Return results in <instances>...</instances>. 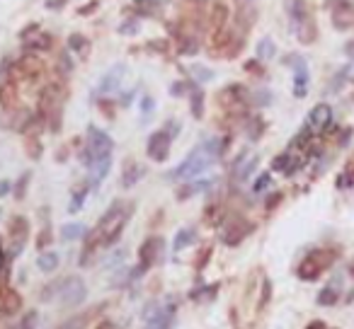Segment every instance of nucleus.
Instances as JSON below:
<instances>
[{
	"label": "nucleus",
	"instance_id": "f257e3e1",
	"mask_svg": "<svg viewBox=\"0 0 354 329\" xmlns=\"http://www.w3.org/2000/svg\"><path fill=\"white\" fill-rule=\"evenodd\" d=\"M131 203H124V201H114L110 208H107V213L100 218L97 223V230H95L90 240L95 242H100V245H107V247H112L114 242L119 240L121 235V230H124V225H126V220L131 216Z\"/></svg>",
	"mask_w": 354,
	"mask_h": 329
},
{
	"label": "nucleus",
	"instance_id": "f03ea898",
	"mask_svg": "<svg viewBox=\"0 0 354 329\" xmlns=\"http://www.w3.org/2000/svg\"><path fill=\"white\" fill-rule=\"evenodd\" d=\"M112 138L102 131V128H95L90 126L88 128V148L83 150V163L90 164L95 163V160H102V158H112Z\"/></svg>",
	"mask_w": 354,
	"mask_h": 329
},
{
	"label": "nucleus",
	"instance_id": "7ed1b4c3",
	"mask_svg": "<svg viewBox=\"0 0 354 329\" xmlns=\"http://www.w3.org/2000/svg\"><path fill=\"white\" fill-rule=\"evenodd\" d=\"M211 163H214V160L206 155L204 146L194 148V150H192V153L185 158V163L180 164L175 172H170L168 177H170V179H192V177H199V174H202V172H204V169Z\"/></svg>",
	"mask_w": 354,
	"mask_h": 329
},
{
	"label": "nucleus",
	"instance_id": "20e7f679",
	"mask_svg": "<svg viewBox=\"0 0 354 329\" xmlns=\"http://www.w3.org/2000/svg\"><path fill=\"white\" fill-rule=\"evenodd\" d=\"M335 259V252H328V249H318L311 252L301 264H298V278L301 281H316L318 276L325 271V266H330Z\"/></svg>",
	"mask_w": 354,
	"mask_h": 329
},
{
	"label": "nucleus",
	"instance_id": "39448f33",
	"mask_svg": "<svg viewBox=\"0 0 354 329\" xmlns=\"http://www.w3.org/2000/svg\"><path fill=\"white\" fill-rule=\"evenodd\" d=\"M58 298H61V305L73 308V305H80V303L88 298V288H85V283H83L80 278H66V283H63V288L58 293Z\"/></svg>",
	"mask_w": 354,
	"mask_h": 329
},
{
	"label": "nucleus",
	"instance_id": "423d86ee",
	"mask_svg": "<svg viewBox=\"0 0 354 329\" xmlns=\"http://www.w3.org/2000/svg\"><path fill=\"white\" fill-rule=\"evenodd\" d=\"M286 66L294 68V94L298 99L308 94V66L301 56H289L286 58Z\"/></svg>",
	"mask_w": 354,
	"mask_h": 329
},
{
	"label": "nucleus",
	"instance_id": "0eeeda50",
	"mask_svg": "<svg viewBox=\"0 0 354 329\" xmlns=\"http://www.w3.org/2000/svg\"><path fill=\"white\" fill-rule=\"evenodd\" d=\"M330 124H333V107L330 104H316L313 109L308 111V116H306V126L311 128L313 133L328 131Z\"/></svg>",
	"mask_w": 354,
	"mask_h": 329
},
{
	"label": "nucleus",
	"instance_id": "6e6552de",
	"mask_svg": "<svg viewBox=\"0 0 354 329\" xmlns=\"http://www.w3.org/2000/svg\"><path fill=\"white\" fill-rule=\"evenodd\" d=\"M170 136L168 131H153L148 138V158H153L155 163H165L170 155Z\"/></svg>",
	"mask_w": 354,
	"mask_h": 329
},
{
	"label": "nucleus",
	"instance_id": "1a4fd4ad",
	"mask_svg": "<svg viewBox=\"0 0 354 329\" xmlns=\"http://www.w3.org/2000/svg\"><path fill=\"white\" fill-rule=\"evenodd\" d=\"M252 230H255V225H252V223L236 218L233 223H228V228L224 230V242L228 245V247H236V245H240L242 240L247 238Z\"/></svg>",
	"mask_w": 354,
	"mask_h": 329
},
{
	"label": "nucleus",
	"instance_id": "9d476101",
	"mask_svg": "<svg viewBox=\"0 0 354 329\" xmlns=\"http://www.w3.org/2000/svg\"><path fill=\"white\" fill-rule=\"evenodd\" d=\"M22 46H24L27 54H41V51H49L54 46V37L46 34V32H39V34H32V37L27 34V37H22Z\"/></svg>",
	"mask_w": 354,
	"mask_h": 329
},
{
	"label": "nucleus",
	"instance_id": "9b49d317",
	"mask_svg": "<svg viewBox=\"0 0 354 329\" xmlns=\"http://www.w3.org/2000/svg\"><path fill=\"white\" fill-rule=\"evenodd\" d=\"M172 322H175V305H168V308H160L158 312H153L146 320L143 329H172Z\"/></svg>",
	"mask_w": 354,
	"mask_h": 329
},
{
	"label": "nucleus",
	"instance_id": "f8f14e48",
	"mask_svg": "<svg viewBox=\"0 0 354 329\" xmlns=\"http://www.w3.org/2000/svg\"><path fill=\"white\" fill-rule=\"evenodd\" d=\"M124 71H126V66H124V63L114 66L112 71L102 78V82H100L97 92H100V94H112V92H117L119 90V85H121V80H124Z\"/></svg>",
	"mask_w": 354,
	"mask_h": 329
},
{
	"label": "nucleus",
	"instance_id": "ddd939ff",
	"mask_svg": "<svg viewBox=\"0 0 354 329\" xmlns=\"http://www.w3.org/2000/svg\"><path fill=\"white\" fill-rule=\"evenodd\" d=\"M301 167H303V160H301V158H294L291 153H281V155H277V158L272 160V169H274V172H284L286 177L296 174Z\"/></svg>",
	"mask_w": 354,
	"mask_h": 329
},
{
	"label": "nucleus",
	"instance_id": "4468645a",
	"mask_svg": "<svg viewBox=\"0 0 354 329\" xmlns=\"http://www.w3.org/2000/svg\"><path fill=\"white\" fill-rule=\"evenodd\" d=\"M160 245H163V240H146L143 245H141V249H138V266L143 269V271H148L150 266H153V261L158 259V252H160Z\"/></svg>",
	"mask_w": 354,
	"mask_h": 329
},
{
	"label": "nucleus",
	"instance_id": "2eb2a0df",
	"mask_svg": "<svg viewBox=\"0 0 354 329\" xmlns=\"http://www.w3.org/2000/svg\"><path fill=\"white\" fill-rule=\"evenodd\" d=\"M27 235H29V223H27V218H22V216L12 218V223H10V238L15 242V254L22 252V247H24V242H27Z\"/></svg>",
	"mask_w": 354,
	"mask_h": 329
},
{
	"label": "nucleus",
	"instance_id": "dca6fc26",
	"mask_svg": "<svg viewBox=\"0 0 354 329\" xmlns=\"http://www.w3.org/2000/svg\"><path fill=\"white\" fill-rule=\"evenodd\" d=\"M19 308H22L19 293L15 288H10V286L0 288V312L2 315H15V312H19Z\"/></svg>",
	"mask_w": 354,
	"mask_h": 329
},
{
	"label": "nucleus",
	"instance_id": "f3484780",
	"mask_svg": "<svg viewBox=\"0 0 354 329\" xmlns=\"http://www.w3.org/2000/svg\"><path fill=\"white\" fill-rule=\"evenodd\" d=\"M110 167H112V158H102V160H95L88 169H90V186H97L107 174H110Z\"/></svg>",
	"mask_w": 354,
	"mask_h": 329
},
{
	"label": "nucleus",
	"instance_id": "a211bd4d",
	"mask_svg": "<svg viewBox=\"0 0 354 329\" xmlns=\"http://www.w3.org/2000/svg\"><path fill=\"white\" fill-rule=\"evenodd\" d=\"M204 102H206L204 90L202 87H192V92H189V109H192L194 119H204Z\"/></svg>",
	"mask_w": 354,
	"mask_h": 329
},
{
	"label": "nucleus",
	"instance_id": "6ab92c4d",
	"mask_svg": "<svg viewBox=\"0 0 354 329\" xmlns=\"http://www.w3.org/2000/svg\"><path fill=\"white\" fill-rule=\"evenodd\" d=\"M58 261H61V259H58L56 252H44V254H39L37 266L44 271V274H51V271H56Z\"/></svg>",
	"mask_w": 354,
	"mask_h": 329
},
{
	"label": "nucleus",
	"instance_id": "aec40b11",
	"mask_svg": "<svg viewBox=\"0 0 354 329\" xmlns=\"http://www.w3.org/2000/svg\"><path fill=\"white\" fill-rule=\"evenodd\" d=\"M17 68L22 73H27L29 78H34V75H39V71H41V63H39L37 58H32V54H27L24 58L17 61Z\"/></svg>",
	"mask_w": 354,
	"mask_h": 329
},
{
	"label": "nucleus",
	"instance_id": "412c9836",
	"mask_svg": "<svg viewBox=\"0 0 354 329\" xmlns=\"http://www.w3.org/2000/svg\"><path fill=\"white\" fill-rule=\"evenodd\" d=\"M0 102H2L5 109H12V107H15L17 92H15V85H12V82H5V85L0 87Z\"/></svg>",
	"mask_w": 354,
	"mask_h": 329
},
{
	"label": "nucleus",
	"instance_id": "4be33fe9",
	"mask_svg": "<svg viewBox=\"0 0 354 329\" xmlns=\"http://www.w3.org/2000/svg\"><path fill=\"white\" fill-rule=\"evenodd\" d=\"M194 235H197V233H194L192 228H182V230H180V233L175 235V242H172V249H175V252H182V249H185L187 245H189V242L194 240Z\"/></svg>",
	"mask_w": 354,
	"mask_h": 329
},
{
	"label": "nucleus",
	"instance_id": "5701e85b",
	"mask_svg": "<svg viewBox=\"0 0 354 329\" xmlns=\"http://www.w3.org/2000/svg\"><path fill=\"white\" fill-rule=\"evenodd\" d=\"M274 54H277L274 41L269 37L260 39V44H257V58H260V61H269V58H274Z\"/></svg>",
	"mask_w": 354,
	"mask_h": 329
},
{
	"label": "nucleus",
	"instance_id": "b1692460",
	"mask_svg": "<svg viewBox=\"0 0 354 329\" xmlns=\"http://www.w3.org/2000/svg\"><path fill=\"white\" fill-rule=\"evenodd\" d=\"M141 177H143V167H138V164H129V167H126V172H124V179H121L124 189H131L133 184L141 179Z\"/></svg>",
	"mask_w": 354,
	"mask_h": 329
},
{
	"label": "nucleus",
	"instance_id": "393cba45",
	"mask_svg": "<svg viewBox=\"0 0 354 329\" xmlns=\"http://www.w3.org/2000/svg\"><path fill=\"white\" fill-rule=\"evenodd\" d=\"M85 233H88V230H85L83 223H68V225H63V230H61L63 240H80Z\"/></svg>",
	"mask_w": 354,
	"mask_h": 329
},
{
	"label": "nucleus",
	"instance_id": "a878e982",
	"mask_svg": "<svg viewBox=\"0 0 354 329\" xmlns=\"http://www.w3.org/2000/svg\"><path fill=\"white\" fill-rule=\"evenodd\" d=\"M335 303H337V288L335 286H325L323 291L318 293V305L330 308V305H335Z\"/></svg>",
	"mask_w": 354,
	"mask_h": 329
},
{
	"label": "nucleus",
	"instance_id": "bb28decb",
	"mask_svg": "<svg viewBox=\"0 0 354 329\" xmlns=\"http://www.w3.org/2000/svg\"><path fill=\"white\" fill-rule=\"evenodd\" d=\"M88 46H90V44H88V39L83 37V34H71V37H68V51H71V54H85Z\"/></svg>",
	"mask_w": 354,
	"mask_h": 329
},
{
	"label": "nucleus",
	"instance_id": "cd10ccee",
	"mask_svg": "<svg viewBox=\"0 0 354 329\" xmlns=\"http://www.w3.org/2000/svg\"><path fill=\"white\" fill-rule=\"evenodd\" d=\"M88 322H90V315H75V317H71V320H66L58 329H85L88 327Z\"/></svg>",
	"mask_w": 354,
	"mask_h": 329
},
{
	"label": "nucleus",
	"instance_id": "c85d7f7f",
	"mask_svg": "<svg viewBox=\"0 0 354 329\" xmlns=\"http://www.w3.org/2000/svg\"><path fill=\"white\" fill-rule=\"evenodd\" d=\"M211 15H214V27H216V29H221V27L226 24V17H228V7L221 5V2H216V5H214V10H211Z\"/></svg>",
	"mask_w": 354,
	"mask_h": 329
},
{
	"label": "nucleus",
	"instance_id": "c756f323",
	"mask_svg": "<svg viewBox=\"0 0 354 329\" xmlns=\"http://www.w3.org/2000/svg\"><path fill=\"white\" fill-rule=\"evenodd\" d=\"M311 138H313V131H311L308 126H303V128H301V133H298L296 138L291 141V148H308Z\"/></svg>",
	"mask_w": 354,
	"mask_h": 329
},
{
	"label": "nucleus",
	"instance_id": "7c9ffc66",
	"mask_svg": "<svg viewBox=\"0 0 354 329\" xmlns=\"http://www.w3.org/2000/svg\"><path fill=\"white\" fill-rule=\"evenodd\" d=\"M85 196H88V186L78 189V194H73V199H71V206H68V211H71V213H78V211L83 208V203H85Z\"/></svg>",
	"mask_w": 354,
	"mask_h": 329
},
{
	"label": "nucleus",
	"instance_id": "2f4dec72",
	"mask_svg": "<svg viewBox=\"0 0 354 329\" xmlns=\"http://www.w3.org/2000/svg\"><path fill=\"white\" fill-rule=\"evenodd\" d=\"M269 184H272V174H269V172H262L260 177L255 179V184H252V191H255V194H262V191L269 189Z\"/></svg>",
	"mask_w": 354,
	"mask_h": 329
},
{
	"label": "nucleus",
	"instance_id": "473e14b6",
	"mask_svg": "<svg viewBox=\"0 0 354 329\" xmlns=\"http://www.w3.org/2000/svg\"><path fill=\"white\" fill-rule=\"evenodd\" d=\"M209 184H211V182H194V184H189V186H185V191H180V199H187V196H192V194L204 191Z\"/></svg>",
	"mask_w": 354,
	"mask_h": 329
},
{
	"label": "nucleus",
	"instance_id": "72a5a7b5",
	"mask_svg": "<svg viewBox=\"0 0 354 329\" xmlns=\"http://www.w3.org/2000/svg\"><path fill=\"white\" fill-rule=\"evenodd\" d=\"M272 300V281L269 278H264L262 281V295H260V310L262 308H267V303Z\"/></svg>",
	"mask_w": 354,
	"mask_h": 329
},
{
	"label": "nucleus",
	"instance_id": "f704fd0d",
	"mask_svg": "<svg viewBox=\"0 0 354 329\" xmlns=\"http://www.w3.org/2000/svg\"><path fill=\"white\" fill-rule=\"evenodd\" d=\"M180 54H182V56L197 54V41H194L192 37H185V39H182V44H180Z\"/></svg>",
	"mask_w": 354,
	"mask_h": 329
},
{
	"label": "nucleus",
	"instance_id": "c9c22d12",
	"mask_svg": "<svg viewBox=\"0 0 354 329\" xmlns=\"http://www.w3.org/2000/svg\"><path fill=\"white\" fill-rule=\"evenodd\" d=\"M255 167H257V158H252L250 163H245V164H242V167H240V169H236V174H238V179H247V177H250V172H252Z\"/></svg>",
	"mask_w": 354,
	"mask_h": 329
},
{
	"label": "nucleus",
	"instance_id": "e433bc0d",
	"mask_svg": "<svg viewBox=\"0 0 354 329\" xmlns=\"http://www.w3.org/2000/svg\"><path fill=\"white\" fill-rule=\"evenodd\" d=\"M58 63H61V73L68 75L73 71V61H71V51H66V54L58 56Z\"/></svg>",
	"mask_w": 354,
	"mask_h": 329
},
{
	"label": "nucleus",
	"instance_id": "4c0bfd02",
	"mask_svg": "<svg viewBox=\"0 0 354 329\" xmlns=\"http://www.w3.org/2000/svg\"><path fill=\"white\" fill-rule=\"evenodd\" d=\"M37 320H39V315H37L34 310L27 312V315H24V320H22V322L17 325V329H32L34 325H37Z\"/></svg>",
	"mask_w": 354,
	"mask_h": 329
},
{
	"label": "nucleus",
	"instance_id": "58836bf2",
	"mask_svg": "<svg viewBox=\"0 0 354 329\" xmlns=\"http://www.w3.org/2000/svg\"><path fill=\"white\" fill-rule=\"evenodd\" d=\"M211 254H214V249H211V247H204V249L199 252V256H197V269H199V271H202V269H204L206 264H209V259H211Z\"/></svg>",
	"mask_w": 354,
	"mask_h": 329
},
{
	"label": "nucleus",
	"instance_id": "ea45409f",
	"mask_svg": "<svg viewBox=\"0 0 354 329\" xmlns=\"http://www.w3.org/2000/svg\"><path fill=\"white\" fill-rule=\"evenodd\" d=\"M262 121L260 119H257V116H255V119H252V131H247V136H250V141H257V138H260L262 136Z\"/></svg>",
	"mask_w": 354,
	"mask_h": 329
},
{
	"label": "nucleus",
	"instance_id": "a19ab883",
	"mask_svg": "<svg viewBox=\"0 0 354 329\" xmlns=\"http://www.w3.org/2000/svg\"><path fill=\"white\" fill-rule=\"evenodd\" d=\"M27 182H29V174H22V179H19L17 186H15V196H17V199H24V194H27Z\"/></svg>",
	"mask_w": 354,
	"mask_h": 329
},
{
	"label": "nucleus",
	"instance_id": "79ce46f5",
	"mask_svg": "<svg viewBox=\"0 0 354 329\" xmlns=\"http://www.w3.org/2000/svg\"><path fill=\"white\" fill-rule=\"evenodd\" d=\"M119 32H121V34H126V37H131V34H136V32H138V22H133V19H129V22H124V24L119 27Z\"/></svg>",
	"mask_w": 354,
	"mask_h": 329
},
{
	"label": "nucleus",
	"instance_id": "37998d69",
	"mask_svg": "<svg viewBox=\"0 0 354 329\" xmlns=\"http://www.w3.org/2000/svg\"><path fill=\"white\" fill-rule=\"evenodd\" d=\"M153 107H155V102H153L150 97H143V99H141V114H143V121H146V119L150 116Z\"/></svg>",
	"mask_w": 354,
	"mask_h": 329
},
{
	"label": "nucleus",
	"instance_id": "c03bdc74",
	"mask_svg": "<svg viewBox=\"0 0 354 329\" xmlns=\"http://www.w3.org/2000/svg\"><path fill=\"white\" fill-rule=\"evenodd\" d=\"M192 73H194V78H197L199 82H206V80H211V71H206V68H202V66L192 68Z\"/></svg>",
	"mask_w": 354,
	"mask_h": 329
},
{
	"label": "nucleus",
	"instance_id": "a18cd8bd",
	"mask_svg": "<svg viewBox=\"0 0 354 329\" xmlns=\"http://www.w3.org/2000/svg\"><path fill=\"white\" fill-rule=\"evenodd\" d=\"M49 242H51V230L46 228V230H41V235L37 238V247H39V249H44Z\"/></svg>",
	"mask_w": 354,
	"mask_h": 329
},
{
	"label": "nucleus",
	"instance_id": "49530a36",
	"mask_svg": "<svg viewBox=\"0 0 354 329\" xmlns=\"http://www.w3.org/2000/svg\"><path fill=\"white\" fill-rule=\"evenodd\" d=\"M185 82H172V85H170V94H175V97H182V94H185Z\"/></svg>",
	"mask_w": 354,
	"mask_h": 329
},
{
	"label": "nucleus",
	"instance_id": "de8ad7c7",
	"mask_svg": "<svg viewBox=\"0 0 354 329\" xmlns=\"http://www.w3.org/2000/svg\"><path fill=\"white\" fill-rule=\"evenodd\" d=\"M279 201H281V194H279V191H274V194L267 199V203H264V206H267V211H272V208H274Z\"/></svg>",
	"mask_w": 354,
	"mask_h": 329
},
{
	"label": "nucleus",
	"instance_id": "09e8293b",
	"mask_svg": "<svg viewBox=\"0 0 354 329\" xmlns=\"http://www.w3.org/2000/svg\"><path fill=\"white\" fill-rule=\"evenodd\" d=\"M124 254H126V252H124V249H119V252H117V254H114L112 259H110V264H114V266H117V264H119V261L124 259Z\"/></svg>",
	"mask_w": 354,
	"mask_h": 329
},
{
	"label": "nucleus",
	"instance_id": "8fccbe9b",
	"mask_svg": "<svg viewBox=\"0 0 354 329\" xmlns=\"http://www.w3.org/2000/svg\"><path fill=\"white\" fill-rule=\"evenodd\" d=\"M150 49H160V51H168V44H165V41H153V44H150Z\"/></svg>",
	"mask_w": 354,
	"mask_h": 329
},
{
	"label": "nucleus",
	"instance_id": "3c124183",
	"mask_svg": "<svg viewBox=\"0 0 354 329\" xmlns=\"http://www.w3.org/2000/svg\"><path fill=\"white\" fill-rule=\"evenodd\" d=\"M10 191V182H0V196H5Z\"/></svg>",
	"mask_w": 354,
	"mask_h": 329
},
{
	"label": "nucleus",
	"instance_id": "603ef678",
	"mask_svg": "<svg viewBox=\"0 0 354 329\" xmlns=\"http://www.w3.org/2000/svg\"><path fill=\"white\" fill-rule=\"evenodd\" d=\"M46 5H49V7H61V5H63V0H49Z\"/></svg>",
	"mask_w": 354,
	"mask_h": 329
},
{
	"label": "nucleus",
	"instance_id": "864d4df0",
	"mask_svg": "<svg viewBox=\"0 0 354 329\" xmlns=\"http://www.w3.org/2000/svg\"><path fill=\"white\" fill-rule=\"evenodd\" d=\"M345 51H347V54H350V56H352V58H354V41H350V44L345 46Z\"/></svg>",
	"mask_w": 354,
	"mask_h": 329
},
{
	"label": "nucleus",
	"instance_id": "5fc2aeb1",
	"mask_svg": "<svg viewBox=\"0 0 354 329\" xmlns=\"http://www.w3.org/2000/svg\"><path fill=\"white\" fill-rule=\"evenodd\" d=\"M5 266V249H2V245H0V269Z\"/></svg>",
	"mask_w": 354,
	"mask_h": 329
},
{
	"label": "nucleus",
	"instance_id": "6e6d98bb",
	"mask_svg": "<svg viewBox=\"0 0 354 329\" xmlns=\"http://www.w3.org/2000/svg\"><path fill=\"white\" fill-rule=\"evenodd\" d=\"M323 327H325L323 322H313V325H311V327H308V329H323Z\"/></svg>",
	"mask_w": 354,
	"mask_h": 329
},
{
	"label": "nucleus",
	"instance_id": "4d7b16f0",
	"mask_svg": "<svg viewBox=\"0 0 354 329\" xmlns=\"http://www.w3.org/2000/svg\"><path fill=\"white\" fill-rule=\"evenodd\" d=\"M133 2H138V5H143V2H150V0H133Z\"/></svg>",
	"mask_w": 354,
	"mask_h": 329
},
{
	"label": "nucleus",
	"instance_id": "13d9d810",
	"mask_svg": "<svg viewBox=\"0 0 354 329\" xmlns=\"http://www.w3.org/2000/svg\"><path fill=\"white\" fill-rule=\"evenodd\" d=\"M350 271H352V274H354V261H352V269H350Z\"/></svg>",
	"mask_w": 354,
	"mask_h": 329
},
{
	"label": "nucleus",
	"instance_id": "bf43d9fd",
	"mask_svg": "<svg viewBox=\"0 0 354 329\" xmlns=\"http://www.w3.org/2000/svg\"><path fill=\"white\" fill-rule=\"evenodd\" d=\"M0 315H2V312H0Z\"/></svg>",
	"mask_w": 354,
	"mask_h": 329
}]
</instances>
